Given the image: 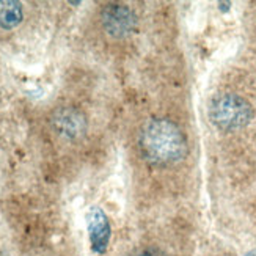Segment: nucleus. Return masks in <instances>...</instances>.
Here are the masks:
<instances>
[{"label": "nucleus", "mask_w": 256, "mask_h": 256, "mask_svg": "<svg viewBox=\"0 0 256 256\" xmlns=\"http://www.w3.org/2000/svg\"><path fill=\"white\" fill-rule=\"evenodd\" d=\"M140 256H165L160 250H158V248H154V247H150V248H144L142 253H140Z\"/></svg>", "instance_id": "7"}, {"label": "nucleus", "mask_w": 256, "mask_h": 256, "mask_svg": "<svg viewBox=\"0 0 256 256\" xmlns=\"http://www.w3.org/2000/svg\"><path fill=\"white\" fill-rule=\"evenodd\" d=\"M22 18H24V11L19 2L0 0V28H14L22 22Z\"/></svg>", "instance_id": "6"}, {"label": "nucleus", "mask_w": 256, "mask_h": 256, "mask_svg": "<svg viewBox=\"0 0 256 256\" xmlns=\"http://www.w3.org/2000/svg\"><path fill=\"white\" fill-rule=\"evenodd\" d=\"M246 256H256V250H253V252H248Z\"/></svg>", "instance_id": "8"}, {"label": "nucleus", "mask_w": 256, "mask_h": 256, "mask_svg": "<svg viewBox=\"0 0 256 256\" xmlns=\"http://www.w3.org/2000/svg\"><path fill=\"white\" fill-rule=\"evenodd\" d=\"M86 116L76 107H60L50 115V128L66 142L80 140L86 134Z\"/></svg>", "instance_id": "3"}, {"label": "nucleus", "mask_w": 256, "mask_h": 256, "mask_svg": "<svg viewBox=\"0 0 256 256\" xmlns=\"http://www.w3.org/2000/svg\"><path fill=\"white\" fill-rule=\"evenodd\" d=\"M101 22L107 35L121 40L129 36L136 30L137 16L128 5L110 4L101 11Z\"/></svg>", "instance_id": "4"}, {"label": "nucleus", "mask_w": 256, "mask_h": 256, "mask_svg": "<svg viewBox=\"0 0 256 256\" xmlns=\"http://www.w3.org/2000/svg\"><path fill=\"white\" fill-rule=\"evenodd\" d=\"M253 116L252 106L234 93L216 96L209 106V118L220 130H238L246 128Z\"/></svg>", "instance_id": "2"}, {"label": "nucleus", "mask_w": 256, "mask_h": 256, "mask_svg": "<svg viewBox=\"0 0 256 256\" xmlns=\"http://www.w3.org/2000/svg\"><path fill=\"white\" fill-rule=\"evenodd\" d=\"M85 220L92 250L98 254H104L108 248L110 238H112V226H110L107 214L99 206H92L86 210Z\"/></svg>", "instance_id": "5"}, {"label": "nucleus", "mask_w": 256, "mask_h": 256, "mask_svg": "<svg viewBox=\"0 0 256 256\" xmlns=\"http://www.w3.org/2000/svg\"><path fill=\"white\" fill-rule=\"evenodd\" d=\"M138 146L144 159L158 165L174 164L187 154L184 132L168 118L144 121L138 134Z\"/></svg>", "instance_id": "1"}]
</instances>
